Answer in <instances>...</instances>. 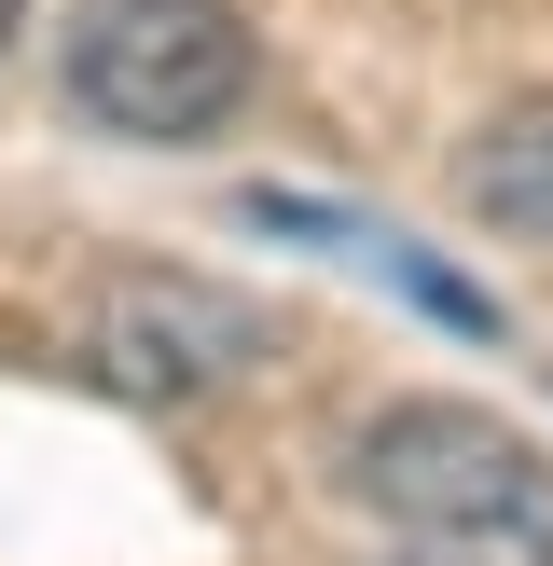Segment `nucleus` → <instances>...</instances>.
<instances>
[{
    "mask_svg": "<svg viewBox=\"0 0 553 566\" xmlns=\"http://www.w3.org/2000/svg\"><path fill=\"white\" fill-rule=\"evenodd\" d=\"M249 14L236 0H83L70 28V111L111 138H153V153H180V138H221L249 111Z\"/></svg>",
    "mask_w": 553,
    "mask_h": 566,
    "instance_id": "nucleus-1",
    "label": "nucleus"
},
{
    "mask_svg": "<svg viewBox=\"0 0 553 566\" xmlns=\"http://www.w3.org/2000/svg\"><path fill=\"white\" fill-rule=\"evenodd\" d=\"M346 497L387 512V539H525L553 553V470L470 401H401L346 442Z\"/></svg>",
    "mask_w": 553,
    "mask_h": 566,
    "instance_id": "nucleus-2",
    "label": "nucleus"
},
{
    "mask_svg": "<svg viewBox=\"0 0 553 566\" xmlns=\"http://www.w3.org/2000/svg\"><path fill=\"white\" fill-rule=\"evenodd\" d=\"M97 359L125 387H221V374L263 359V318L221 304V291H194V276H125L111 318H97Z\"/></svg>",
    "mask_w": 553,
    "mask_h": 566,
    "instance_id": "nucleus-3",
    "label": "nucleus"
},
{
    "mask_svg": "<svg viewBox=\"0 0 553 566\" xmlns=\"http://www.w3.org/2000/svg\"><path fill=\"white\" fill-rule=\"evenodd\" d=\"M457 193H470V221H498V235H540V249H553V97H525L512 125L470 153Z\"/></svg>",
    "mask_w": 553,
    "mask_h": 566,
    "instance_id": "nucleus-4",
    "label": "nucleus"
},
{
    "mask_svg": "<svg viewBox=\"0 0 553 566\" xmlns=\"http://www.w3.org/2000/svg\"><path fill=\"white\" fill-rule=\"evenodd\" d=\"M401 566H553V553H525V539H401Z\"/></svg>",
    "mask_w": 553,
    "mask_h": 566,
    "instance_id": "nucleus-5",
    "label": "nucleus"
},
{
    "mask_svg": "<svg viewBox=\"0 0 553 566\" xmlns=\"http://www.w3.org/2000/svg\"><path fill=\"white\" fill-rule=\"evenodd\" d=\"M14 28H28V0H0V55H14Z\"/></svg>",
    "mask_w": 553,
    "mask_h": 566,
    "instance_id": "nucleus-6",
    "label": "nucleus"
}]
</instances>
